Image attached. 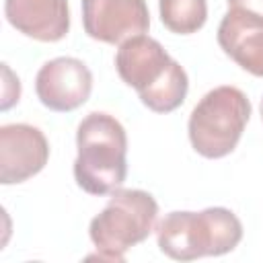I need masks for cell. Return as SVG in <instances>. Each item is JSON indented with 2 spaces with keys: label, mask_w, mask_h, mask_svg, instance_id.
Returning <instances> with one entry per match:
<instances>
[{
  "label": "cell",
  "mask_w": 263,
  "mask_h": 263,
  "mask_svg": "<svg viewBox=\"0 0 263 263\" xmlns=\"http://www.w3.org/2000/svg\"><path fill=\"white\" fill-rule=\"evenodd\" d=\"M158 216L156 199L142 189H115L107 205L90 220L88 234L97 255L88 259L123 261L125 253L148 238Z\"/></svg>",
  "instance_id": "4"
},
{
  "label": "cell",
  "mask_w": 263,
  "mask_h": 263,
  "mask_svg": "<svg viewBox=\"0 0 263 263\" xmlns=\"http://www.w3.org/2000/svg\"><path fill=\"white\" fill-rule=\"evenodd\" d=\"M49 158L43 132L29 123L0 127V183L14 185L35 177Z\"/></svg>",
  "instance_id": "8"
},
{
  "label": "cell",
  "mask_w": 263,
  "mask_h": 263,
  "mask_svg": "<svg viewBox=\"0 0 263 263\" xmlns=\"http://www.w3.org/2000/svg\"><path fill=\"white\" fill-rule=\"evenodd\" d=\"M261 119H263V101H261Z\"/></svg>",
  "instance_id": "14"
},
{
  "label": "cell",
  "mask_w": 263,
  "mask_h": 263,
  "mask_svg": "<svg viewBox=\"0 0 263 263\" xmlns=\"http://www.w3.org/2000/svg\"><path fill=\"white\" fill-rule=\"evenodd\" d=\"M162 25L177 35H191L199 31L208 18L205 0H158Z\"/></svg>",
  "instance_id": "11"
},
{
  "label": "cell",
  "mask_w": 263,
  "mask_h": 263,
  "mask_svg": "<svg viewBox=\"0 0 263 263\" xmlns=\"http://www.w3.org/2000/svg\"><path fill=\"white\" fill-rule=\"evenodd\" d=\"M2 72H4V88H2V111L10 109L14 103H18L21 97V82L18 78L10 72V68L6 64H2Z\"/></svg>",
  "instance_id": "12"
},
{
  "label": "cell",
  "mask_w": 263,
  "mask_h": 263,
  "mask_svg": "<svg viewBox=\"0 0 263 263\" xmlns=\"http://www.w3.org/2000/svg\"><path fill=\"white\" fill-rule=\"evenodd\" d=\"M249 117L251 101L240 88L216 86L199 99L189 115V142L197 154L222 158L236 148Z\"/></svg>",
  "instance_id": "5"
},
{
  "label": "cell",
  "mask_w": 263,
  "mask_h": 263,
  "mask_svg": "<svg viewBox=\"0 0 263 263\" xmlns=\"http://www.w3.org/2000/svg\"><path fill=\"white\" fill-rule=\"evenodd\" d=\"M82 25L95 41L121 45L148 31L150 12L144 0H82Z\"/></svg>",
  "instance_id": "6"
},
{
  "label": "cell",
  "mask_w": 263,
  "mask_h": 263,
  "mask_svg": "<svg viewBox=\"0 0 263 263\" xmlns=\"http://www.w3.org/2000/svg\"><path fill=\"white\" fill-rule=\"evenodd\" d=\"M115 68L119 78L136 88L140 101L154 113H171L187 97V72L148 35L123 41L115 53Z\"/></svg>",
  "instance_id": "1"
},
{
  "label": "cell",
  "mask_w": 263,
  "mask_h": 263,
  "mask_svg": "<svg viewBox=\"0 0 263 263\" xmlns=\"http://www.w3.org/2000/svg\"><path fill=\"white\" fill-rule=\"evenodd\" d=\"M74 179L90 195H107L121 187L127 175V136L109 113H88L76 129Z\"/></svg>",
  "instance_id": "2"
},
{
  "label": "cell",
  "mask_w": 263,
  "mask_h": 263,
  "mask_svg": "<svg viewBox=\"0 0 263 263\" xmlns=\"http://www.w3.org/2000/svg\"><path fill=\"white\" fill-rule=\"evenodd\" d=\"M240 238L242 224L226 208L171 212L156 224V242L175 261L226 255L238 247Z\"/></svg>",
  "instance_id": "3"
},
{
  "label": "cell",
  "mask_w": 263,
  "mask_h": 263,
  "mask_svg": "<svg viewBox=\"0 0 263 263\" xmlns=\"http://www.w3.org/2000/svg\"><path fill=\"white\" fill-rule=\"evenodd\" d=\"M6 21L23 35L53 43L70 31L68 0H4Z\"/></svg>",
  "instance_id": "9"
},
{
  "label": "cell",
  "mask_w": 263,
  "mask_h": 263,
  "mask_svg": "<svg viewBox=\"0 0 263 263\" xmlns=\"http://www.w3.org/2000/svg\"><path fill=\"white\" fill-rule=\"evenodd\" d=\"M224 53L253 76H263V23L228 10L218 27Z\"/></svg>",
  "instance_id": "10"
},
{
  "label": "cell",
  "mask_w": 263,
  "mask_h": 263,
  "mask_svg": "<svg viewBox=\"0 0 263 263\" xmlns=\"http://www.w3.org/2000/svg\"><path fill=\"white\" fill-rule=\"evenodd\" d=\"M92 90V74L82 60L53 58L45 62L35 78V92L43 107L66 113L86 103Z\"/></svg>",
  "instance_id": "7"
},
{
  "label": "cell",
  "mask_w": 263,
  "mask_h": 263,
  "mask_svg": "<svg viewBox=\"0 0 263 263\" xmlns=\"http://www.w3.org/2000/svg\"><path fill=\"white\" fill-rule=\"evenodd\" d=\"M228 10L263 23V0H228Z\"/></svg>",
  "instance_id": "13"
}]
</instances>
